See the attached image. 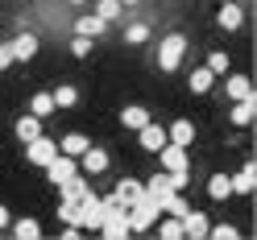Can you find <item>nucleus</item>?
I'll use <instances>...</instances> for the list:
<instances>
[{"mask_svg": "<svg viewBox=\"0 0 257 240\" xmlns=\"http://www.w3.org/2000/svg\"><path fill=\"white\" fill-rule=\"evenodd\" d=\"M228 186H232V195H253V186H257V166H253V157L228 178Z\"/></svg>", "mask_w": 257, "mask_h": 240, "instance_id": "nucleus-9", "label": "nucleus"}, {"mask_svg": "<svg viewBox=\"0 0 257 240\" xmlns=\"http://www.w3.org/2000/svg\"><path fill=\"white\" fill-rule=\"evenodd\" d=\"M25 157H29L34 166H46L50 157H58V141H50L46 133H38L34 141H25Z\"/></svg>", "mask_w": 257, "mask_h": 240, "instance_id": "nucleus-3", "label": "nucleus"}, {"mask_svg": "<svg viewBox=\"0 0 257 240\" xmlns=\"http://www.w3.org/2000/svg\"><path fill=\"white\" fill-rule=\"evenodd\" d=\"M13 228V236L17 240H42V223L34 219V215H25V219H17V223H9Z\"/></svg>", "mask_w": 257, "mask_h": 240, "instance_id": "nucleus-22", "label": "nucleus"}, {"mask_svg": "<svg viewBox=\"0 0 257 240\" xmlns=\"http://www.w3.org/2000/svg\"><path fill=\"white\" fill-rule=\"evenodd\" d=\"M203 67L212 71V75H228V67H232V62H228V54H224V50H212V54H207V62H203Z\"/></svg>", "mask_w": 257, "mask_h": 240, "instance_id": "nucleus-31", "label": "nucleus"}, {"mask_svg": "<svg viewBox=\"0 0 257 240\" xmlns=\"http://www.w3.org/2000/svg\"><path fill=\"white\" fill-rule=\"evenodd\" d=\"M58 190H62V199H75V203H79L83 195H91V186H87V174H83V170H75L67 182H58Z\"/></svg>", "mask_w": 257, "mask_h": 240, "instance_id": "nucleus-12", "label": "nucleus"}, {"mask_svg": "<svg viewBox=\"0 0 257 240\" xmlns=\"http://www.w3.org/2000/svg\"><path fill=\"white\" fill-rule=\"evenodd\" d=\"M207 236H212V240H236L240 232L232 228V223H212V228H207Z\"/></svg>", "mask_w": 257, "mask_h": 240, "instance_id": "nucleus-32", "label": "nucleus"}, {"mask_svg": "<svg viewBox=\"0 0 257 240\" xmlns=\"http://www.w3.org/2000/svg\"><path fill=\"white\" fill-rule=\"evenodd\" d=\"M58 219L75 223V199H62V203H58Z\"/></svg>", "mask_w": 257, "mask_h": 240, "instance_id": "nucleus-34", "label": "nucleus"}, {"mask_svg": "<svg viewBox=\"0 0 257 240\" xmlns=\"http://www.w3.org/2000/svg\"><path fill=\"white\" fill-rule=\"evenodd\" d=\"M75 162H79V170H83V174H104V170L112 166V157H108V149H100V145H87Z\"/></svg>", "mask_w": 257, "mask_h": 240, "instance_id": "nucleus-4", "label": "nucleus"}, {"mask_svg": "<svg viewBox=\"0 0 257 240\" xmlns=\"http://www.w3.org/2000/svg\"><path fill=\"white\" fill-rule=\"evenodd\" d=\"M207 228H212V219H207L203 211H195V207H187V215H183V236L203 240V236H207Z\"/></svg>", "mask_w": 257, "mask_h": 240, "instance_id": "nucleus-11", "label": "nucleus"}, {"mask_svg": "<svg viewBox=\"0 0 257 240\" xmlns=\"http://www.w3.org/2000/svg\"><path fill=\"white\" fill-rule=\"evenodd\" d=\"M67 5H83V0H67Z\"/></svg>", "mask_w": 257, "mask_h": 240, "instance_id": "nucleus-38", "label": "nucleus"}, {"mask_svg": "<svg viewBox=\"0 0 257 240\" xmlns=\"http://www.w3.org/2000/svg\"><path fill=\"white\" fill-rule=\"evenodd\" d=\"M141 190H146V186H141L137 178H120V182H116V190H112L108 199H112V203H120V207H128V203L141 195Z\"/></svg>", "mask_w": 257, "mask_h": 240, "instance_id": "nucleus-16", "label": "nucleus"}, {"mask_svg": "<svg viewBox=\"0 0 257 240\" xmlns=\"http://www.w3.org/2000/svg\"><path fill=\"white\" fill-rule=\"evenodd\" d=\"M71 29H75L79 38H91V42H95V38H100L104 29H108V21H104V17H95V13H83V17H79Z\"/></svg>", "mask_w": 257, "mask_h": 240, "instance_id": "nucleus-13", "label": "nucleus"}, {"mask_svg": "<svg viewBox=\"0 0 257 240\" xmlns=\"http://www.w3.org/2000/svg\"><path fill=\"white\" fill-rule=\"evenodd\" d=\"M224 91H228L232 100H249V95H253V79H249V75H228Z\"/></svg>", "mask_w": 257, "mask_h": 240, "instance_id": "nucleus-20", "label": "nucleus"}, {"mask_svg": "<svg viewBox=\"0 0 257 240\" xmlns=\"http://www.w3.org/2000/svg\"><path fill=\"white\" fill-rule=\"evenodd\" d=\"M146 195H154L158 203H162V199L170 195V178H166V174H154V178L146 182Z\"/></svg>", "mask_w": 257, "mask_h": 240, "instance_id": "nucleus-29", "label": "nucleus"}, {"mask_svg": "<svg viewBox=\"0 0 257 240\" xmlns=\"http://www.w3.org/2000/svg\"><path fill=\"white\" fill-rule=\"evenodd\" d=\"M216 25L224 29V34H236V29L245 25V9H240L236 0H224V5H220V13H216Z\"/></svg>", "mask_w": 257, "mask_h": 240, "instance_id": "nucleus-5", "label": "nucleus"}, {"mask_svg": "<svg viewBox=\"0 0 257 240\" xmlns=\"http://www.w3.org/2000/svg\"><path fill=\"white\" fill-rule=\"evenodd\" d=\"M50 95H54V108H75V104H79V87H71V83L54 87Z\"/></svg>", "mask_w": 257, "mask_h": 240, "instance_id": "nucleus-27", "label": "nucleus"}, {"mask_svg": "<svg viewBox=\"0 0 257 240\" xmlns=\"http://www.w3.org/2000/svg\"><path fill=\"white\" fill-rule=\"evenodd\" d=\"M137 145L141 149H146V153H158V149H162L166 145V124H141V129H137Z\"/></svg>", "mask_w": 257, "mask_h": 240, "instance_id": "nucleus-6", "label": "nucleus"}, {"mask_svg": "<svg viewBox=\"0 0 257 240\" xmlns=\"http://www.w3.org/2000/svg\"><path fill=\"white\" fill-rule=\"evenodd\" d=\"M42 170H46V178H50V182L58 186V182H67L71 174L79 170V162H75V157H67V153H58V157H50V162H46Z\"/></svg>", "mask_w": 257, "mask_h": 240, "instance_id": "nucleus-7", "label": "nucleus"}, {"mask_svg": "<svg viewBox=\"0 0 257 240\" xmlns=\"http://www.w3.org/2000/svg\"><path fill=\"white\" fill-rule=\"evenodd\" d=\"M120 124H124L128 133H137L141 124H150V108H146V104H128V108L120 112Z\"/></svg>", "mask_w": 257, "mask_h": 240, "instance_id": "nucleus-17", "label": "nucleus"}, {"mask_svg": "<svg viewBox=\"0 0 257 240\" xmlns=\"http://www.w3.org/2000/svg\"><path fill=\"white\" fill-rule=\"evenodd\" d=\"M166 141H174V145H191V141H195V124H191L187 116L183 120H170L166 124Z\"/></svg>", "mask_w": 257, "mask_h": 240, "instance_id": "nucleus-14", "label": "nucleus"}, {"mask_svg": "<svg viewBox=\"0 0 257 240\" xmlns=\"http://www.w3.org/2000/svg\"><path fill=\"white\" fill-rule=\"evenodd\" d=\"M124 13V5L120 0H95V17H104V21H116Z\"/></svg>", "mask_w": 257, "mask_h": 240, "instance_id": "nucleus-30", "label": "nucleus"}, {"mask_svg": "<svg viewBox=\"0 0 257 240\" xmlns=\"http://www.w3.org/2000/svg\"><path fill=\"white\" fill-rule=\"evenodd\" d=\"M158 207H162V211H166V215H179V219H183V215H187V207H191V203H187V199L179 195V190H170V195H166L162 203H158Z\"/></svg>", "mask_w": 257, "mask_h": 240, "instance_id": "nucleus-26", "label": "nucleus"}, {"mask_svg": "<svg viewBox=\"0 0 257 240\" xmlns=\"http://www.w3.org/2000/svg\"><path fill=\"white\" fill-rule=\"evenodd\" d=\"M120 5H124V9H128V5H141V0H120Z\"/></svg>", "mask_w": 257, "mask_h": 240, "instance_id": "nucleus-37", "label": "nucleus"}, {"mask_svg": "<svg viewBox=\"0 0 257 240\" xmlns=\"http://www.w3.org/2000/svg\"><path fill=\"white\" fill-rule=\"evenodd\" d=\"M9 223H13V215H9V207L0 203V228H9Z\"/></svg>", "mask_w": 257, "mask_h": 240, "instance_id": "nucleus-36", "label": "nucleus"}, {"mask_svg": "<svg viewBox=\"0 0 257 240\" xmlns=\"http://www.w3.org/2000/svg\"><path fill=\"white\" fill-rule=\"evenodd\" d=\"M158 157H162V166H166V170H191L187 145H174V141H166V145L158 149Z\"/></svg>", "mask_w": 257, "mask_h": 240, "instance_id": "nucleus-10", "label": "nucleus"}, {"mask_svg": "<svg viewBox=\"0 0 257 240\" xmlns=\"http://www.w3.org/2000/svg\"><path fill=\"white\" fill-rule=\"evenodd\" d=\"M100 219H104V199L83 195V199L75 203V223H83V228H100Z\"/></svg>", "mask_w": 257, "mask_h": 240, "instance_id": "nucleus-2", "label": "nucleus"}, {"mask_svg": "<svg viewBox=\"0 0 257 240\" xmlns=\"http://www.w3.org/2000/svg\"><path fill=\"white\" fill-rule=\"evenodd\" d=\"M187 58V34H166L162 42H158V71H179Z\"/></svg>", "mask_w": 257, "mask_h": 240, "instance_id": "nucleus-1", "label": "nucleus"}, {"mask_svg": "<svg viewBox=\"0 0 257 240\" xmlns=\"http://www.w3.org/2000/svg\"><path fill=\"white\" fill-rule=\"evenodd\" d=\"M13 133H17V141L25 145V141H34L42 133V120L34 116V112H25V116H17V124H13Z\"/></svg>", "mask_w": 257, "mask_h": 240, "instance_id": "nucleus-18", "label": "nucleus"}, {"mask_svg": "<svg viewBox=\"0 0 257 240\" xmlns=\"http://www.w3.org/2000/svg\"><path fill=\"white\" fill-rule=\"evenodd\" d=\"M87 145H91V141H87V133H67V137L58 141V153H67V157H79V153H83Z\"/></svg>", "mask_w": 257, "mask_h": 240, "instance_id": "nucleus-21", "label": "nucleus"}, {"mask_svg": "<svg viewBox=\"0 0 257 240\" xmlns=\"http://www.w3.org/2000/svg\"><path fill=\"white\" fill-rule=\"evenodd\" d=\"M253 112H257V100H232V129H249L253 124Z\"/></svg>", "mask_w": 257, "mask_h": 240, "instance_id": "nucleus-15", "label": "nucleus"}, {"mask_svg": "<svg viewBox=\"0 0 257 240\" xmlns=\"http://www.w3.org/2000/svg\"><path fill=\"white\" fill-rule=\"evenodd\" d=\"M154 223H158V236L162 240H183V219L179 215H158Z\"/></svg>", "mask_w": 257, "mask_h": 240, "instance_id": "nucleus-23", "label": "nucleus"}, {"mask_svg": "<svg viewBox=\"0 0 257 240\" xmlns=\"http://www.w3.org/2000/svg\"><path fill=\"white\" fill-rule=\"evenodd\" d=\"M71 54H75V58H87V54H91V38H79V34H75V42H71Z\"/></svg>", "mask_w": 257, "mask_h": 240, "instance_id": "nucleus-33", "label": "nucleus"}, {"mask_svg": "<svg viewBox=\"0 0 257 240\" xmlns=\"http://www.w3.org/2000/svg\"><path fill=\"white\" fill-rule=\"evenodd\" d=\"M13 67V50H9V42H0V71H9Z\"/></svg>", "mask_w": 257, "mask_h": 240, "instance_id": "nucleus-35", "label": "nucleus"}, {"mask_svg": "<svg viewBox=\"0 0 257 240\" xmlns=\"http://www.w3.org/2000/svg\"><path fill=\"white\" fill-rule=\"evenodd\" d=\"M9 50H13V62H29V58H38L42 42H38V34H17L9 42Z\"/></svg>", "mask_w": 257, "mask_h": 240, "instance_id": "nucleus-8", "label": "nucleus"}, {"mask_svg": "<svg viewBox=\"0 0 257 240\" xmlns=\"http://www.w3.org/2000/svg\"><path fill=\"white\" fill-rule=\"evenodd\" d=\"M207 199H216V203H224V199H232L228 174H212V178H207Z\"/></svg>", "mask_w": 257, "mask_h": 240, "instance_id": "nucleus-24", "label": "nucleus"}, {"mask_svg": "<svg viewBox=\"0 0 257 240\" xmlns=\"http://www.w3.org/2000/svg\"><path fill=\"white\" fill-rule=\"evenodd\" d=\"M124 42H128V46H146V42H150V25H146V21L124 25Z\"/></svg>", "mask_w": 257, "mask_h": 240, "instance_id": "nucleus-28", "label": "nucleus"}, {"mask_svg": "<svg viewBox=\"0 0 257 240\" xmlns=\"http://www.w3.org/2000/svg\"><path fill=\"white\" fill-rule=\"evenodd\" d=\"M187 87H191V95H207V91L216 87V75L207 71V67H195V71H191V79H187Z\"/></svg>", "mask_w": 257, "mask_h": 240, "instance_id": "nucleus-19", "label": "nucleus"}, {"mask_svg": "<svg viewBox=\"0 0 257 240\" xmlns=\"http://www.w3.org/2000/svg\"><path fill=\"white\" fill-rule=\"evenodd\" d=\"M29 112H34L38 120H46L50 112H58V108H54V95H50V91H34V100H29Z\"/></svg>", "mask_w": 257, "mask_h": 240, "instance_id": "nucleus-25", "label": "nucleus"}]
</instances>
